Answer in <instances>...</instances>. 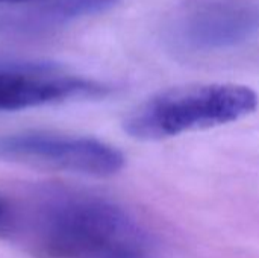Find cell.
Instances as JSON below:
<instances>
[{"mask_svg":"<svg viewBox=\"0 0 259 258\" xmlns=\"http://www.w3.org/2000/svg\"><path fill=\"white\" fill-rule=\"evenodd\" d=\"M3 195L2 242L15 243L33 257L149 258L147 233L111 199L49 184Z\"/></svg>","mask_w":259,"mask_h":258,"instance_id":"6da1fadb","label":"cell"},{"mask_svg":"<svg viewBox=\"0 0 259 258\" xmlns=\"http://www.w3.org/2000/svg\"><path fill=\"white\" fill-rule=\"evenodd\" d=\"M171 24L178 40L191 49L234 47L259 32V2L185 0L178 6Z\"/></svg>","mask_w":259,"mask_h":258,"instance_id":"277c9868","label":"cell"},{"mask_svg":"<svg viewBox=\"0 0 259 258\" xmlns=\"http://www.w3.org/2000/svg\"><path fill=\"white\" fill-rule=\"evenodd\" d=\"M258 94L238 84H196L165 90L131 113L124 131L140 140H162L228 125L252 114Z\"/></svg>","mask_w":259,"mask_h":258,"instance_id":"7a4b0ae2","label":"cell"},{"mask_svg":"<svg viewBox=\"0 0 259 258\" xmlns=\"http://www.w3.org/2000/svg\"><path fill=\"white\" fill-rule=\"evenodd\" d=\"M102 82L42 64H0V111H21L77 99L103 97Z\"/></svg>","mask_w":259,"mask_h":258,"instance_id":"5b68a950","label":"cell"},{"mask_svg":"<svg viewBox=\"0 0 259 258\" xmlns=\"http://www.w3.org/2000/svg\"><path fill=\"white\" fill-rule=\"evenodd\" d=\"M120 0H47L39 14L47 21H70L114 8Z\"/></svg>","mask_w":259,"mask_h":258,"instance_id":"8992f818","label":"cell"},{"mask_svg":"<svg viewBox=\"0 0 259 258\" xmlns=\"http://www.w3.org/2000/svg\"><path fill=\"white\" fill-rule=\"evenodd\" d=\"M47 0H0V5H27V3H36L42 5Z\"/></svg>","mask_w":259,"mask_h":258,"instance_id":"52a82bcc","label":"cell"},{"mask_svg":"<svg viewBox=\"0 0 259 258\" xmlns=\"http://www.w3.org/2000/svg\"><path fill=\"white\" fill-rule=\"evenodd\" d=\"M0 160L88 176H111L124 166V155L105 141L41 131L0 135Z\"/></svg>","mask_w":259,"mask_h":258,"instance_id":"3957f363","label":"cell"}]
</instances>
